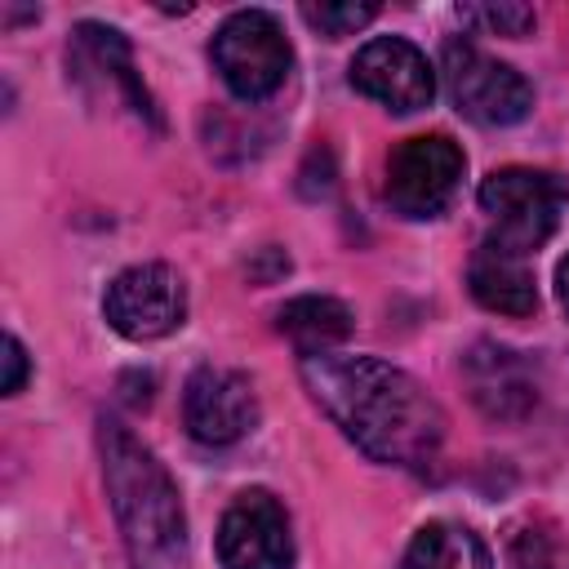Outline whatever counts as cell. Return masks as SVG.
Here are the masks:
<instances>
[{"instance_id": "1", "label": "cell", "mask_w": 569, "mask_h": 569, "mask_svg": "<svg viewBox=\"0 0 569 569\" xmlns=\"http://www.w3.org/2000/svg\"><path fill=\"white\" fill-rule=\"evenodd\" d=\"M311 400L342 427L356 449L387 467H427L445 440V413L418 378L373 356H307Z\"/></svg>"}, {"instance_id": "2", "label": "cell", "mask_w": 569, "mask_h": 569, "mask_svg": "<svg viewBox=\"0 0 569 569\" xmlns=\"http://www.w3.org/2000/svg\"><path fill=\"white\" fill-rule=\"evenodd\" d=\"M98 453L107 502L133 569H173L187 542V516L164 462L116 418L98 422Z\"/></svg>"}, {"instance_id": "3", "label": "cell", "mask_w": 569, "mask_h": 569, "mask_svg": "<svg viewBox=\"0 0 569 569\" xmlns=\"http://www.w3.org/2000/svg\"><path fill=\"white\" fill-rule=\"evenodd\" d=\"M209 58H213L222 84L240 102H267L289 80L293 44H289L284 27L276 22V13H267V9H240V13H231L213 31Z\"/></svg>"}, {"instance_id": "4", "label": "cell", "mask_w": 569, "mask_h": 569, "mask_svg": "<svg viewBox=\"0 0 569 569\" xmlns=\"http://www.w3.org/2000/svg\"><path fill=\"white\" fill-rule=\"evenodd\" d=\"M565 200H569L565 178H556L547 169L507 164L480 182V209L493 218L489 236L520 253H538V244L556 231Z\"/></svg>"}, {"instance_id": "5", "label": "cell", "mask_w": 569, "mask_h": 569, "mask_svg": "<svg viewBox=\"0 0 569 569\" xmlns=\"http://www.w3.org/2000/svg\"><path fill=\"white\" fill-rule=\"evenodd\" d=\"M462 147L449 138V133H418V138H405L391 156H387V204L400 213V218H436L445 213V204L453 200L458 182H462Z\"/></svg>"}, {"instance_id": "6", "label": "cell", "mask_w": 569, "mask_h": 569, "mask_svg": "<svg viewBox=\"0 0 569 569\" xmlns=\"http://www.w3.org/2000/svg\"><path fill=\"white\" fill-rule=\"evenodd\" d=\"M440 71L453 107L476 124H516L533 107V84L516 67L476 49L471 40H449Z\"/></svg>"}, {"instance_id": "7", "label": "cell", "mask_w": 569, "mask_h": 569, "mask_svg": "<svg viewBox=\"0 0 569 569\" xmlns=\"http://www.w3.org/2000/svg\"><path fill=\"white\" fill-rule=\"evenodd\" d=\"M107 325L129 342H156L187 320V284L169 262L124 267L102 298Z\"/></svg>"}, {"instance_id": "8", "label": "cell", "mask_w": 569, "mask_h": 569, "mask_svg": "<svg viewBox=\"0 0 569 569\" xmlns=\"http://www.w3.org/2000/svg\"><path fill=\"white\" fill-rule=\"evenodd\" d=\"M218 565L222 569H293L289 516L267 489H244L222 511Z\"/></svg>"}, {"instance_id": "9", "label": "cell", "mask_w": 569, "mask_h": 569, "mask_svg": "<svg viewBox=\"0 0 569 569\" xmlns=\"http://www.w3.org/2000/svg\"><path fill=\"white\" fill-rule=\"evenodd\" d=\"M182 422L200 445H236L258 427V391L236 369L200 365L182 387Z\"/></svg>"}, {"instance_id": "10", "label": "cell", "mask_w": 569, "mask_h": 569, "mask_svg": "<svg viewBox=\"0 0 569 569\" xmlns=\"http://www.w3.org/2000/svg\"><path fill=\"white\" fill-rule=\"evenodd\" d=\"M351 84L396 116L422 111L436 98V71L405 36H378L351 58Z\"/></svg>"}, {"instance_id": "11", "label": "cell", "mask_w": 569, "mask_h": 569, "mask_svg": "<svg viewBox=\"0 0 569 569\" xmlns=\"http://www.w3.org/2000/svg\"><path fill=\"white\" fill-rule=\"evenodd\" d=\"M67 67L71 76L84 84V89H107V98H116L120 107H129L138 120H151L160 124L156 116V102L151 93L142 89L138 71H133V53H129V40L116 31V27H102V22H80L71 31V44H67Z\"/></svg>"}, {"instance_id": "12", "label": "cell", "mask_w": 569, "mask_h": 569, "mask_svg": "<svg viewBox=\"0 0 569 569\" xmlns=\"http://www.w3.org/2000/svg\"><path fill=\"white\" fill-rule=\"evenodd\" d=\"M533 253H520L493 236L480 240V249L471 253L467 262V284H471V298L485 307V311H498V316H529L538 307V289H533Z\"/></svg>"}, {"instance_id": "13", "label": "cell", "mask_w": 569, "mask_h": 569, "mask_svg": "<svg viewBox=\"0 0 569 569\" xmlns=\"http://www.w3.org/2000/svg\"><path fill=\"white\" fill-rule=\"evenodd\" d=\"M471 396L493 418H516L533 405V382L507 347H480L471 356Z\"/></svg>"}, {"instance_id": "14", "label": "cell", "mask_w": 569, "mask_h": 569, "mask_svg": "<svg viewBox=\"0 0 569 569\" xmlns=\"http://www.w3.org/2000/svg\"><path fill=\"white\" fill-rule=\"evenodd\" d=\"M280 333L298 347V356H325L329 347H338L347 333H351V311L338 302V298H325V293H307V298H293L280 307Z\"/></svg>"}, {"instance_id": "15", "label": "cell", "mask_w": 569, "mask_h": 569, "mask_svg": "<svg viewBox=\"0 0 569 569\" xmlns=\"http://www.w3.org/2000/svg\"><path fill=\"white\" fill-rule=\"evenodd\" d=\"M400 569H493V556L467 525L431 520L413 533Z\"/></svg>"}, {"instance_id": "16", "label": "cell", "mask_w": 569, "mask_h": 569, "mask_svg": "<svg viewBox=\"0 0 569 569\" xmlns=\"http://www.w3.org/2000/svg\"><path fill=\"white\" fill-rule=\"evenodd\" d=\"M378 18V4H302V22L329 40H342Z\"/></svg>"}, {"instance_id": "17", "label": "cell", "mask_w": 569, "mask_h": 569, "mask_svg": "<svg viewBox=\"0 0 569 569\" xmlns=\"http://www.w3.org/2000/svg\"><path fill=\"white\" fill-rule=\"evenodd\" d=\"M462 18L480 22L485 31L511 36V40H520V36H529L538 27V13L529 4H471V9H462Z\"/></svg>"}, {"instance_id": "18", "label": "cell", "mask_w": 569, "mask_h": 569, "mask_svg": "<svg viewBox=\"0 0 569 569\" xmlns=\"http://www.w3.org/2000/svg\"><path fill=\"white\" fill-rule=\"evenodd\" d=\"M27 369H31V365H27V347L9 333V338H4V382H0V387H4V396H18V391H22Z\"/></svg>"}, {"instance_id": "19", "label": "cell", "mask_w": 569, "mask_h": 569, "mask_svg": "<svg viewBox=\"0 0 569 569\" xmlns=\"http://www.w3.org/2000/svg\"><path fill=\"white\" fill-rule=\"evenodd\" d=\"M556 293H560V307L569 311V258H560L556 267Z\"/></svg>"}]
</instances>
